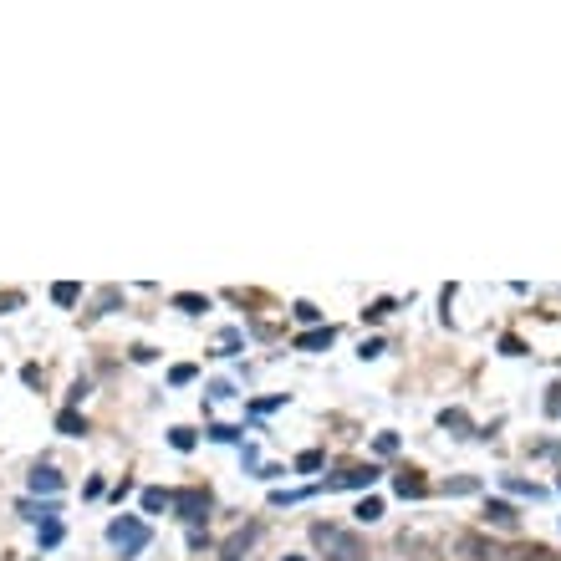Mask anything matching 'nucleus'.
I'll use <instances>...</instances> for the list:
<instances>
[{"label":"nucleus","instance_id":"1","mask_svg":"<svg viewBox=\"0 0 561 561\" xmlns=\"http://www.w3.org/2000/svg\"><path fill=\"white\" fill-rule=\"evenodd\" d=\"M312 541L327 551V561H368V546H362L352 531H342V526L316 521V526H312Z\"/></svg>","mask_w":561,"mask_h":561},{"label":"nucleus","instance_id":"2","mask_svg":"<svg viewBox=\"0 0 561 561\" xmlns=\"http://www.w3.org/2000/svg\"><path fill=\"white\" fill-rule=\"evenodd\" d=\"M148 536H154V531H148V521H138V515H118V521L107 526V541H113L123 556H138L148 546Z\"/></svg>","mask_w":561,"mask_h":561},{"label":"nucleus","instance_id":"3","mask_svg":"<svg viewBox=\"0 0 561 561\" xmlns=\"http://www.w3.org/2000/svg\"><path fill=\"white\" fill-rule=\"evenodd\" d=\"M174 510H179V521H204V510H209V490H184L174 495Z\"/></svg>","mask_w":561,"mask_h":561},{"label":"nucleus","instance_id":"4","mask_svg":"<svg viewBox=\"0 0 561 561\" xmlns=\"http://www.w3.org/2000/svg\"><path fill=\"white\" fill-rule=\"evenodd\" d=\"M373 480H378V469H373V464H368V469L357 464V469H347V474H337V480H327V485H316V490H368Z\"/></svg>","mask_w":561,"mask_h":561},{"label":"nucleus","instance_id":"5","mask_svg":"<svg viewBox=\"0 0 561 561\" xmlns=\"http://www.w3.org/2000/svg\"><path fill=\"white\" fill-rule=\"evenodd\" d=\"M250 541H255V526H245V531H235L230 541L220 546V561H245V551H250Z\"/></svg>","mask_w":561,"mask_h":561},{"label":"nucleus","instance_id":"6","mask_svg":"<svg viewBox=\"0 0 561 561\" xmlns=\"http://www.w3.org/2000/svg\"><path fill=\"white\" fill-rule=\"evenodd\" d=\"M31 490H36V495H56V490H61V474H56L51 464H36V469H31Z\"/></svg>","mask_w":561,"mask_h":561},{"label":"nucleus","instance_id":"7","mask_svg":"<svg viewBox=\"0 0 561 561\" xmlns=\"http://www.w3.org/2000/svg\"><path fill=\"white\" fill-rule=\"evenodd\" d=\"M332 337H337L332 327H316V332H301L296 347H301V352H321V347H332Z\"/></svg>","mask_w":561,"mask_h":561},{"label":"nucleus","instance_id":"8","mask_svg":"<svg viewBox=\"0 0 561 561\" xmlns=\"http://www.w3.org/2000/svg\"><path fill=\"white\" fill-rule=\"evenodd\" d=\"M393 490L403 495V500H419V495H429V480H419V474L408 469V474H398V480H393Z\"/></svg>","mask_w":561,"mask_h":561},{"label":"nucleus","instance_id":"9","mask_svg":"<svg viewBox=\"0 0 561 561\" xmlns=\"http://www.w3.org/2000/svg\"><path fill=\"white\" fill-rule=\"evenodd\" d=\"M143 510H148V515L174 510V495H168V490H143Z\"/></svg>","mask_w":561,"mask_h":561},{"label":"nucleus","instance_id":"10","mask_svg":"<svg viewBox=\"0 0 561 561\" xmlns=\"http://www.w3.org/2000/svg\"><path fill=\"white\" fill-rule=\"evenodd\" d=\"M485 521H495V526L510 531V526H515V510H510L505 500H490V505H485Z\"/></svg>","mask_w":561,"mask_h":561},{"label":"nucleus","instance_id":"11","mask_svg":"<svg viewBox=\"0 0 561 561\" xmlns=\"http://www.w3.org/2000/svg\"><path fill=\"white\" fill-rule=\"evenodd\" d=\"M56 429L61 434H87V419H82L77 408H67V414H56Z\"/></svg>","mask_w":561,"mask_h":561},{"label":"nucleus","instance_id":"12","mask_svg":"<svg viewBox=\"0 0 561 561\" xmlns=\"http://www.w3.org/2000/svg\"><path fill=\"white\" fill-rule=\"evenodd\" d=\"M378 515H383V500H378V495H368V500L357 505V521H362V526H373Z\"/></svg>","mask_w":561,"mask_h":561},{"label":"nucleus","instance_id":"13","mask_svg":"<svg viewBox=\"0 0 561 561\" xmlns=\"http://www.w3.org/2000/svg\"><path fill=\"white\" fill-rule=\"evenodd\" d=\"M174 307H179V312H209V301H204V296H194V291H179V296H174Z\"/></svg>","mask_w":561,"mask_h":561},{"label":"nucleus","instance_id":"14","mask_svg":"<svg viewBox=\"0 0 561 561\" xmlns=\"http://www.w3.org/2000/svg\"><path fill=\"white\" fill-rule=\"evenodd\" d=\"M51 301H56V307H77V286H72V280H61V286H51Z\"/></svg>","mask_w":561,"mask_h":561},{"label":"nucleus","instance_id":"15","mask_svg":"<svg viewBox=\"0 0 561 561\" xmlns=\"http://www.w3.org/2000/svg\"><path fill=\"white\" fill-rule=\"evenodd\" d=\"M439 424H444V429H460V434L469 429V419L460 414V408H444V414H439Z\"/></svg>","mask_w":561,"mask_h":561},{"label":"nucleus","instance_id":"16","mask_svg":"<svg viewBox=\"0 0 561 561\" xmlns=\"http://www.w3.org/2000/svg\"><path fill=\"white\" fill-rule=\"evenodd\" d=\"M168 444H174L179 455H189V449H194V429H174V434H168Z\"/></svg>","mask_w":561,"mask_h":561},{"label":"nucleus","instance_id":"17","mask_svg":"<svg viewBox=\"0 0 561 561\" xmlns=\"http://www.w3.org/2000/svg\"><path fill=\"white\" fill-rule=\"evenodd\" d=\"M505 490H510V495H531V500H536V495H541L536 485H526V480H515V474H505Z\"/></svg>","mask_w":561,"mask_h":561},{"label":"nucleus","instance_id":"18","mask_svg":"<svg viewBox=\"0 0 561 561\" xmlns=\"http://www.w3.org/2000/svg\"><path fill=\"white\" fill-rule=\"evenodd\" d=\"M209 439H220V444H235V439H240V429H230V424H214V429H209Z\"/></svg>","mask_w":561,"mask_h":561},{"label":"nucleus","instance_id":"19","mask_svg":"<svg viewBox=\"0 0 561 561\" xmlns=\"http://www.w3.org/2000/svg\"><path fill=\"white\" fill-rule=\"evenodd\" d=\"M61 541V521H47L41 526V546H56Z\"/></svg>","mask_w":561,"mask_h":561},{"label":"nucleus","instance_id":"20","mask_svg":"<svg viewBox=\"0 0 561 561\" xmlns=\"http://www.w3.org/2000/svg\"><path fill=\"white\" fill-rule=\"evenodd\" d=\"M444 490H449V495H469V490H480V480H469V474H464V480H449Z\"/></svg>","mask_w":561,"mask_h":561},{"label":"nucleus","instance_id":"21","mask_svg":"<svg viewBox=\"0 0 561 561\" xmlns=\"http://www.w3.org/2000/svg\"><path fill=\"white\" fill-rule=\"evenodd\" d=\"M388 312H393V301H373V307H368V312H362V316H368V321H383Z\"/></svg>","mask_w":561,"mask_h":561},{"label":"nucleus","instance_id":"22","mask_svg":"<svg viewBox=\"0 0 561 561\" xmlns=\"http://www.w3.org/2000/svg\"><path fill=\"white\" fill-rule=\"evenodd\" d=\"M291 312H296V321H316V316H321V312L312 307V301H296V307H291Z\"/></svg>","mask_w":561,"mask_h":561},{"label":"nucleus","instance_id":"23","mask_svg":"<svg viewBox=\"0 0 561 561\" xmlns=\"http://www.w3.org/2000/svg\"><path fill=\"white\" fill-rule=\"evenodd\" d=\"M316 464H321V455H316V449H307V455H296V469H301V474H307V469H316Z\"/></svg>","mask_w":561,"mask_h":561},{"label":"nucleus","instance_id":"24","mask_svg":"<svg viewBox=\"0 0 561 561\" xmlns=\"http://www.w3.org/2000/svg\"><path fill=\"white\" fill-rule=\"evenodd\" d=\"M378 455H398V434H378Z\"/></svg>","mask_w":561,"mask_h":561},{"label":"nucleus","instance_id":"25","mask_svg":"<svg viewBox=\"0 0 561 561\" xmlns=\"http://www.w3.org/2000/svg\"><path fill=\"white\" fill-rule=\"evenodd\" d=\"M291 561H301V556H291Z\"/></svg>","mask_w":561,"mask_h":561}]
</instances>
